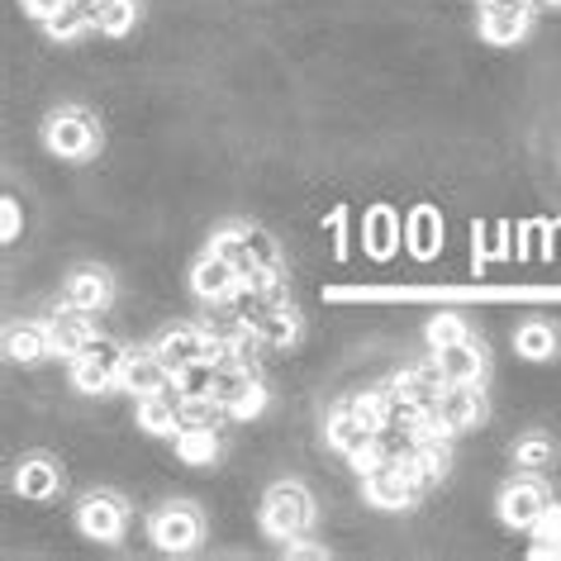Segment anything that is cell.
Wrapping results in <instances>:
<instances>
[{"label": "cell", "instance_id": "cell-1", "mask_svg": "<svg viewBox=\"0 0 561 561\" xmlns=\"http://www.w3.org/2000/svg\"><path fill=\"white\" fill-rule=\"evenodd\" d=\"M314 524V500L300 481H276L262 495V533L276 542H290L300 533H310Z\"/></svg>", "mask_w": 561, "mask_h": 561}, {"label": "cell", "instance_id": "cell-2", "mask_svg": "<svg viewBox=\"0 0 561 561\" xmlns=\"http://www.w3.org/2000/svg\"><path fill=\"white\" fill-rule=\"evenodd\" d=\"M209 248L224 252V257H229L238 272H243V280H257L266 272H280V248L262 229H252V224H224V229L209 238Z\"/></svg>", "mask_w": 561, "mask_h": 561}, {"label": "cell", "instance_id": "cell-3", "mask_svg": "<svg viewBox=\"0 0 561 561\" xmlns=\"http://www.w3.org/2000/svg\"><path fill=\"white\" fill-rule=\"evenodd\" d=\"M124 347L115 339H95L81 347V353L72 357V386L81 390V396H105V390L119 386V371H124Z\"/></svg>", "mask_w": 561, "mask_h": 561}, {"label": "cell", "instance_id": "cell-4", "mask_svg": "<svg viewBox=\"0 0 561 561\" xmlns=\"http://www.w3.org/2000/svg\"><path fill=\"white\" fill-rule=\"evenodd\" d=\"M44 144L53 158L81 162L101 148V129H95V119L87 110H58V115H48V124H44Z\"/></svg>", "mask_w": 561, "mask_h": 561}, {"label": "cell", "instance_id": "cell-5", "mask_svg": "<svg viewBox=\"0 0 561 561\" xmlns=\"http://www.w3.org/2000/svg\"><path fill=\"white\" fill-rule=\"evenodd\" d=\"M362 495H367V504H376V510L396 514V510H410V504L419 500V481L404 471V461L386 457L371 476H362Z\"/></svg>", "mask_w": 561, "mask_h": 561}, {"label": "cell", "instance_id": "cell-6", "mask_svg": "<svg viewBox=\"0 0 561 561\" xmlns=\"http://www.w3.org/2000/svg\"><path fill=\"white\" fill-rule=\"evenodd\" d=\"M201 514L191 510V504H162L158 514H152V524H148V533H152V547L158 552H172V557H181V552H195L201 547Z\"/></svg>", "mask_w": 561, "mask_h": 561}, {"label": "cell", "instance_id": "cell-7", "mask_svg": "<svg viewBox=\"0 0 561 561\" xmlns=\"http://www.w3.org/2000/svg\"><path fill=\"white\" fill-rule=\"evenodd\" d=\"M215 400H224L233 410V419H262L266 414V386L257 381L252 367H219V386H215Z\"/></svg>", "mask_w": 561, "mask_h": 561}, {"label": "cell", "instance_id": "cell-8", "mask_svg": "<svg viewBox=\"0 0 561 561\" xmlns=\"http://www.w3.org/2000/svg\"><path fill=\"white\" fill-rule=\"evenodd\" d=\"M191 290H195V296H201L205 305H229L238 290H243V272H238V266L224 257V252L209 248L205 257L191 266Z\"/></svg>", "mask_w": 561, "mask_h": 561}, {"label": "cell", "instance_id": "cell-9", "mask_svg": "<svg viewBox=\"0 0 561 561\" xmlns=\"http://www.w3.org/2000/svg\"><path fill=\"white\" fill-rule=\"evenodd\" d=\"M77 524L95 542H119L124 538V524H129V510H124L119 495H105V490H95V495L81 500Z\"/></svg>", "mask_w": 561, "mask_h": 561}, {"label": "cell", "instance_id": "cell-10", "mask_svg": "<svg viewBox=\"0 0 561 561\" xmlns=\"http://www.w3.org/2000/svg\"><path fill=\"white\" fill-rule=\"evenodd\" d=\"M552 510V500H547V490L542 481H533V476H524V481H510L504 485V495H500V518L510 528H538V518Z\"/></svg>", "mask_w": 561, "mask_h": 561}, {"label": "cell", "instance_id": "cell-11", "mask_svg": "<svg viewBox=\"0 0 561 561\" xmlns=\"http://www.w3.org/2000/svg\"><path fill=\"white\" fill-rule=\"evenodd\" d=\"M172 367L158 357V347H148V353H129L124 357V371H119V390L129 400H148V396H158V390L172 386Z\"/></svg>", "mask_w": 561, "mask_h": 561}, {"label": "cell", "instance_id": "cell-12", "mask_svg": "<svg viewBox=\"0 0 561 561\" xmlns=\"http://www.w3.org/2000/svg\"><path fill=\"white\" fill-rule=\"evenodd\" d=\"M48 339H53V357H67V362H72L81 347L95 339V324H91L87 310H77V305L62 300L58 310L48 314Z\"/></svg>", "mask_w": 561, "mask_h": 561}, {"label": "cell", "instance_id": "cell-13", "mask_svg": "<svg viewBox=\"0 0 561 561\" xmlns=\"http://www.w3.org/2000/svg\"><path fill=\"white\" fill-rule=\"evenodd\" d=\"M433 357H438V371H443L447 386H481V381H485L490 357H485L481 343L461 339V343H453V347H438Z\"/></svg>", "mask_w": 561, "mask_h": 561}, {"label": "cell", "instance_id": "cell-14", "mask_svg": "<svg viewBox=\"0 0 561 561\" xmlns=\"http://www.w3.org/2000/svg\"><path fill=\"white\" fill-rule=\"evenodd\" d=\"M438 414H443L447 433H467L476 424H485V414H490L485 390L481 386H447L438 400Z\"/></svg>", "mask_w": 561, "mask_h": 561}, {"label": "cell", "instance_id": "cell-15", "mask_svg": "<svg viewBox=\"0 0 561 561\" xmlns=\"http://www.w3.org/2000/svg\"><path fill=\"white\" fill-rule=\"evenodd\" d=\"M158 357H162L172 371H181V367H191V362L209 357V329H201V324H172V329H162Z\"/></svg>", "mask_w": 561, "mask_h": 561}, {"label": "cell", "instance_id": "cell-16", "mask_svg": "<svg viewBox=\"0 0 561 561\" xmlns=\"http://www.w3.org/2000/svg\"><path fill=\"white\" fill-rule=\"evenodd\" d=\"M62 300L77 305V310H87V314H101V310L115 305V280H110L105 272H95V266H81V272L67 276Z\"/></svg>", "mask_w": 561, "mask_h": 561}, {"label": "cell", "instance_id": "cell-17", "mask_svg": "<svg viewBox=\"0 0 561 561\" xmlns=\"http://www.w3.org/2000/svg\"><path fill=\"white\" fill-rule=\"evenodd\" d=\"M134 404H138V428L152 433V438H167V433L181 428V390L176 386H167L148 400H134Z\"/></svg>", "mask_w": 561, "mask_h": 561}, {"label": "cell", "instance_id": "cell-18", "mask_svg": "<svg viewBox=\"0 0 561 561\" xmlns=\"http://www.w3.org/2000/svg\"><path fill=\"white\" fill-rule=\"evenodd\" d=\"M5 353H10V362H24V367H34V362L53 357L48 319H24V324H10V333H5Z\"/></svg>", "mask_w": 561, "mask_h": 561}, {"label": "cell", "instance_id": "cell-19", "mask_svg": "<svg viewBox=\"0 0 561 561\" xmlns=\"http://www.w3.org/2000/svg\"><path fill=\"white\" fill-rule=\"evenodd\" d=\"M324 443L333 447V453H357V447H367V443H376V428L367 424V419H357L347 404H339V410L329 414V424H324Z\"/></svg>", "mask_w": 561, "mask_h": 561}, {"label": "cell", "instance_id": "cell-20", "mask_svg": "<svg viewBox=\"0 0 561 561\" xmlns=\"http://www.w3.org/2000/svg\"><path fill=\"white\" fill-rule=\"evenodd\" d=\"M533 10H500V5H481V38L495 48H510L528 34Z\"/></svg>", "mask_w": 561, "mask_h": 561}, {"label": "cell", "instance_id": "cell-21", "mask_svg": "<svg viewBox=\"0 0 561 561\" xmlns=\"http://www.w3.org/2000/svg\"><path fill=\"white\" fill-rule=\"evenodd\" d=\"M58 485H62V476L58 467H53L48 457H30V461H20V471H15V490L24 500H48V495H58Z\"/></svg>", "mask_w": 561, "mask_h": 561}, {"label": "cell", "instance_id": "cell-22", "mask_svg": "<svg viewBox=\"0 0 561 561\" xmlns=\"http://www.w3.org/2000/svg\"><path fill=\"white\" fill-rule=\"evenodd\" d=\"M176 457L186 467H215L219 461V428H176Z\"/></svg>", "mask_w": 561, "mask_h": 561}, {"label": "cell", "instance_id": "cell-23", "mask_svg": "<svg viewBox=\"0 0 561 561\" xmlns=\"http://www.w3.org/2000/svg\"><path fill=\"white\" fill-rule=\"evenodd\" d=\"M362 243H367V252H371L376 262H386L390 252L400 248V224H396V215H390V209H371L367 224H362Z\"/></svg>", "mask_w": 561, "mask_h": 561}, {"label": "cell", "instance_id": "cell-24", "mask_svg": "<svg viewBox=\"0 0 561 561\" xmlns=\"http://www.w3.org/2000/svg\"><path fill=\"white\" fill-rule=\"evenodd\" d=\"M44 30H48V38H58V44H72V38L95 30V10L87 0H72V5H62L53 20H44Z\"/></svg>", "mask_w": 561, "mask_h": 561}, {"label": "cell", "instance_id": "cell-25", "mask_svg": "<svg viewBox=\"0 0 561 561\" xmlns=\"http://www.w3.org/2000/svg\"><path fill=\"white\" fill-rule=\"evenodd\" d=\"M172 386L181 390V400H201V396H215V386H219V362H191V367H181L172 376Z\"/></svg>", "mask_w": 561, "mask_h": 561}, {"label": "cell", "instance_id": "cell-26", "mask_svg": "<svg viewBox=\"0 0 561 561\" xmlns=\"http://www.w3.org/2000/svg\"><path fill=\"white\" fill-rule=\"evenodd\" d=\"M138 24V0H101L95 5V30L105 38H124Z\"/></svg>", "mask_w": 561, "mask_h": 561}, {"label": "cell", "instance_id": "cell-27", "mask_svg": "<svg viewBox=\"0 0 561 561\" xmlns=\"http://www.w3.org/2000/svg\"><path fill=\"white\" fill-rule=\"evenodd\" d=\"M257 333L266 339V347H296L300 343V314L290 310V305H276V310L257 324Z\"/></svg>", "mask_w": 561, "mask_h": 561}, {"label": "cell", "instance_id": "cell-28", "mask_svg": "<svg viewBox=\"0 0 561 561\" xmlns=\"http://www.w3.org/2000/svg\"><path fill=\"white\" fill-rule=\"evenodd\" d=\"M410 248H414V257H433V252L443 248V219L433 215V209H419V215L410 219Z\"/></svg>", "mask_w": 561, "mask_h": 561}, {"label": "cell", "instance_id": "cell-29", "mask_svg": "<svg viewBox=\"0 0 561 561\" xmlns=\"http://www.w3.org/2000/svg\"><path fill=\"white\" fill-rule=\"evenodd\" d=\"M514 353L518 357H528V362H547L557 353V329H547V324H524L514 333Z\"/></svg>", "mask_w": 561, "mask_h": 561}, {"label": "cell", "instance_id": "cell-30", "mask_svg": "<svg viewBox=\"0 0 561 561\" xmlns=\"http://www.w3.org/2000/svg\"><path fill=\"white\" fill-rule=\"evenodd\" d=\"M552 457H557V447H552V438H542V433H528V438L514 443V461L524 471H542Z\"/></svg>", "mask_w": 561, "mask_h": 561}, {"label": "cell", "instance_id": "cell-31", "mask_svg": "<svg viewBox=\"0 0 561 561\" xmlns=\"http://www.w3.org/2000/svg\"><path fill=\"white\" fill-rule=\"evenodd\" d=\"M461 339H471L467 319H461V314H433L428 319V353H438V347H453Z\"/></svg>", "mask_w": 561, "mask_h": 561}, {"label": "cell", "instance_id": "cell-32", "mask_svg": "<svg viewBox=\"0 0 561 561\" xmlns=\"http://www.w3.org/2000/svg\"><path fill=\"white\" fill-rule=\"evenodd\" d=\"M0 238H5V243L20 238V201L15 195H5V205H0Z\"/></svg>", "mask_w": 561, "mask_h": 561}, {"label": "cell", "instance_id": "cell-33", "mask_svg": "<svg viewBox=\"0 0 561 561\" xmlns=\"http://www.w3.org/2000/svg\"><path fill=\"white\" fill-rule=\"evenodd\" d=\"M280 552H286L290 561H319V557H324V547H319V542H310V538H305V533H300V538L280 542Z\"/></svg>", "mask_w": 561, "mask_h": 561}, {"label": "cell", "instance_id": "cell-34", "mask_svg": "<svg viewBox=\"0 0 561 561\" xmlns=\"http://www.w3.org/2000/svg\"><path fill=\"white\" fill-rule=\"evenodd\" d=\"M62 5H72V0H24V10H30L34 20H53Z\"/></svg>", "mask_w": 561, "mask_h": 561}, {"label": "cell", "instance_id": "cell-35", "mask_svg": "<svg viewBox=\"0 0 561 561\" xmlns=\"http://www.w3.org/2000/svg\"><path fill=\"white\" fill-rule=\"evenodd\" d=\"M481 5H500V10H533V0H481Z\"/></svg>", "mask_w": 561, "mask_h": 561}, {"label": "cell", "instance_id": "cell-36", "mask_svg": "<svg viewBox=\"0 0 561 561\" xmlns=\"http://www.w3.org/2000/svg\"><path fill=\"white\" fill-rule=\"evenodd\" d=\"M542 5H561V0H542Z\"/></svg>", "mask_w": 561, "mask_h": 561}]
</instances>
